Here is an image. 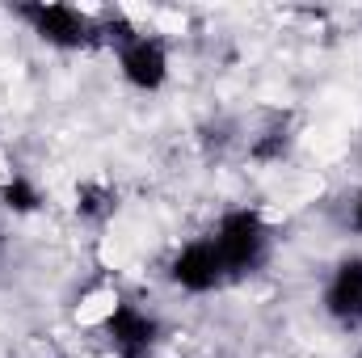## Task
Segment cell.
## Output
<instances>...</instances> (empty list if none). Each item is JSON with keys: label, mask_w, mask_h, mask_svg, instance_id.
<instances>
[{"label": "cell", "mask_w": 362, "mask_h": 358, "mask_svg": "<svg viewBox=\"0 0 362 358\" xmlns=\"http://www.w3.org/2000/svg\"><path fill=\"white\" fill-rule=\"evenodd\" d=\"M206 236L215 241V249H219L223 266L232 274V282L257 274V270L270 262L274 232H270V224H266V215H262L257 207H232V211H223L219 224H215Z\"/></svg>", "instance_id": "1"}, {"label": "cell", "mask_w": 362, "mask_h": 358, "mask_svg": "<svg viewBox=\"0 0 362 358\" xmlns=\"http://www.w3.org/2000/svg\"><path fill=\"white\" fill-rule=\"evenodd\" d=\"M17 21H25V30L55 47V51H89L101 42V30H97V13H85L76 4H59V0H30V4H17L13 8Z\"/></svg>", "instance_id": "2"}, {"label": "cell", "mask_w": 362, "mask_h": 358, "mask_svg": "<svg viewBox=\"0 0 362 358\" xmlns=\"http://www.w3.org/2000/svg\"><path fill=\"white\" fill-rule=\"evenodd\" d=\"M160 316L131 304V299H114V308L101 316V337L114 350V358H152L160 346Z\"/></svg>", "instance_id": "3"}, {"label": "cell", "mask_w": 362, "mask_h": 358, "mask_svg": "<svg viewBox=\"0 0 362 358\" xmlns=\"http://www.w3.org/2000/svg\"><path fill=\"white\" fill-rule=\"evenodd\" d=\"M118 55V72L122 81L135 93H160L169 85V72H173V55H169V42L160 34H148V30H135L127 42L114 47Z\"/></svg>", "instance_id": "4"}, {"label": "cell", "mask_w": 362, "mask_h": 358, "mask_svg": "<svg viewBox=\"0 0 362 358\" xmlns=\"http://www.w3.org/2000/svg\"><path fill=\"white\" fill-rule=\"evenodd\" d=\"M169 282L185 291V295H211V291H223L232 282V274L223 266L219 249L211 236H198V241H185L173 262H169Z\"/></svg>", "instance_id": "5"}, {"label": "cell", "mask_w": 362, "mask_h": 358, "mask_svg": "<svg viewBox=\"0 0 362 358\" xmlns=\"http://www.w3.org/2000/svg\"><path fill=\"white\" fill-rule=\"evenodd\" d=\"M320 304H325L329 321H337L346 329H362V258L358 253H350V258H341L333 266Z\"/></svg>", "instance_id": "6"}, {"label": "cell", "mask_w": 362, "mask_h": 358, "mask_svg": "<svg viewBox=\"0 0 362 358\" xmlns=\"http://www.w3.org/2000/svg\"><path fill=\"white\" fill-rule=\"evenodd\" d=\"M0 202H4L13 215H34V211L42 207V194H38V185L25 178V173H13V178L0 181Z\"/></svg>", "instance_id": "7"}, {"label": "cell", "mask_w": 362, "mask_h": 358, "mask_svg": "<svg viewBox=\"0 0 362 358\" xmlns=\"http://www.w3.org/2000/svg\"><path fill=\"white\" fill-rule=\"evenodd\" d=\"M114 211H118V194H114L110 185L85 181V185L76 190V215H85V219H105V215H114Z\"/></svg>", "instance_id": "8"}, {"label": "cell", "mask_w": 362, "mask_h": 358, "mask_svg": "<svg viewBox=\"0 0 362 358\" xmlns=\"http://www.w3.org/2000/svg\"><path fill=\"white\" fill-rule=\"evenodd\" d=\"M350 228L362 236V190L354 194V202H350Z\"/></svg>", "instance_id": "9"}]
</instances>
